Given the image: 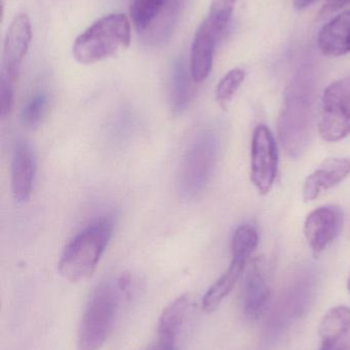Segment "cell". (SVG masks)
<instances>
[{"instance_id": "cell-1", "label": "cell", "mask_w": 350, "mask_h": 350, "mask_svg": "<svg viewBox=\"0 0 350 350\" xmlns=\"http://www.w3.org/2000/svg\"><path fill=\"white\" fill-rule=\"evenodd\" d=\"M316 84V69L306 63L298 68L285 92L277 131L286 153L293 159L301 157L310 144Z\"/></svg>"}, {"instance_id": "cell-2", "label": "cell", "mask_w": 350, "mask_h": 350, "mask_svg": "<svg viewBox=\"0 0 350 350\" xmlns=\"http://www.w3.org/2000/svg\"><path fill=\"white\" fill-rule=\"evenodd\" d=\"M132 291L133 280L127 273L108 278L97 286L78 326L77 350L102 349Z\"/></svg>"}, {"instance_id": "cell-3", "label": "cell", "mask_w": 350, "mask_h": 350, "mask_svg": "<svg viewBox=\"0 0 350 350\" xmlns=\"http://www.w3.org/2000/svg\"><path fill=\"white\" fill-rule=\"evenodd\" d=\"M131 20L123 12L98 18L78 35L72 55L82 65H92L121 55L131 44Z\"/></svg>"}, {"instance_id": "cell-4", "label": "cell", "mask_w": 350, "mask_h": 350, "mask_svg": "<svg viewBox=\"0 0 350 350\" xmlns=\"http://www.w3.org/2000/svg\"><path fill=\"white\" fill-rule=\"evenodd\" d=\"M113 220L103 217L88 224L65 247L59 261V271L70 283L92 277L113 234Z\"/></svg>"}, {"instance_id": "cell-5", "label": "cell", "mask_w": 350, "mask_h": 350, "mask_svg": "<svg viewBox=\"0 0 350 350\" xmlns=\"http://www.w3.org/2000/svg\"><path fill=\"white\" fill-rule=\"evenodd\" d=\"M219 150V139L214 131H201L192 137L179 168L178 189L184 199H195L205 191L217 164Z\"/></svg>"}, {"instance_id": "cell-6", "label": "cell", "mask_w": 350, "mask_h": 350, "mask_svg": "<svg viewBox=\"0 0 350 350\" xmlns=\"http://www.w3.org/2000/svg\"><path fill=\"white\" fill-rule=\"evenodd\" d=\"M318 131L322 139L330 143L350 135V77L337 80L325 90Z\"/></svg>"}, {"instance_id": "cell-7", "label": "cell", "mask_w": 350, "mask_h": 350, "mask_svg": "<svg viewBox=\"0 0 350 350\" xmlns=\"http://www.w3.org/2000/svg\"><path fill=\"white\" fill-rule=\"evenodd\" d=\"M232 16L209 12L195 36L190 51V75L199 83L209 77L213 68L216 47L232 22Z\"/></svg>"}, {"instance_id": "cell-8", "label": "cell", "mask_w": 350, "mask_h": 350, "mask_svg": "<svg viewBox=\"0 0 350 350\" xmlns=\"http://www.w3.org/2000/svg\"><path fill=\"white\" fill-rule=\"evenodd\" d=\"M279 166L277 142L271 129L260 124L255 129L251 147V180L257 191L266 195L275 185Z\"/></svg>"}, {"instance_id": "cell-9", "label": "cell", "mask_w": 350, "mask_h": 350, "mask_svg": "<svg viewBox=\"0 0 350 350\" xmlns=\"http://www.w3.org/2000/svg\"><path fill=\"white\" fill-rule=\"evenodd\" d=\"M345 213L339 206L326 205L310 212L304 224V234L314 255L321 254L340 234Z\"/></svg>"}, {"instance_id": "cell-10", "label": "cell", "mask_w": 350, "mask_h": 350, "mask_svg": "<svg viewBox=\"0 0 350 350\" xmlns=\"http://www.w3.org/2000/svg\"><path fill=\"white\" fill-rule=\"evenodd\" d=\"M32 39V26L26 14H18L10 23L4 39L2 71L16 80Z\"/></svg>"}, {"instance_id": "cell-11", "label": "cell", "mask_w": 350, "mask_h": 350, "mask_svg": "<svg viewBox=\"0 0 350 350\" xmlns=\"http://www.w3.org/2000/svg\"><path fill=\"white\" fill-rule=\"evenodd\" d=\"M35 176V159L30 145L18 141L12 160V189L14 200L24 204L30 199Z\"/></svg>"}, {"instance_id": "cell-12", "label": "cell", "mask_w": 350, "mask_h": 350, "mask_svg": "<svg viewBox=\"0 0 350 350\" xmlns=\"http://www.w3.org/2000/svg\"><path fill=\"white\" fill-rule=\"evenodd\" d=\"M349 174V158H333L327 160L304 181V201H314L323 191L342 183Z\"/></svg>"}, {"instance_id": "cell-13", "label": "cell", "mask_w": 350, "mask_h": 350, "mask_svg": "<svg viewBox=\"0 0 350 350\" xmlns=\"http://www.w3.org/2000/svg\"><path fill=\"white\" fill-rule=\"evenodd\" d=\"M318 44L327 57H342L350 53V8L323 27Z\"/></svg>"}, {"instance_id": "cell-14", "label": "cell", "mask_w": 350, "mask_h": 350, "mask_svg": "<svg viewBox=\"0 0 350 350\" xmlns=\"http://www.w3.org/2000/svg\"><path fill=\"white\" fill-rule=\"evenodd\" d=\"M249 258L232 255L230 263L225 273L208 290L203 298V310L205 312H213L219 308L223 300L229 295L234 286L242 275Z\"/></svg>"}, {"instance_id": "cell-15", "label": "cell", "mask_w": 350, "mask_h": 350, "mask_svg": "<svg viewBox=\"0 0 350 350\" xmlns=\"http://www.w3.org/2000/svg\"><path fill=\"white\" fill-rule=\"evenodd\" d=\"M350 334V308L336 306L329 310L318 328L322 347H334L345 342Z\"/></svg>"}, {"instance_id": "cell-16", "label": "cell", "mask_w": 350, "mask_h": 350, "mask_svg": "<svg viewBox=\"0 0 350 350\" xmlns=\"http://www.w3.org/2000/svg\"><path fill=\"white\" fill-rule=\"evenodd\" d=\"M268 299L269 289L262 269L258 265H255L249 273L245 285V314L249 318H258L264 312Z\"/></svg>"}, {"instance_id": "cell-17", "label": "cell", "mask_w": 350, "mask_h": 350, "mask_svg": "<svg viewBox=\"0 0 350 350\" xmlns=\"http://www.w3.org/2000/svg\"><path fill=\"white\" fill-rule=\"evenodd\" d=\"M191 300L188 295H181L166 306L158 325V338L176 343V338L186 321L190 310Z\"/></svg>"}, {"instance_id": "cell-18", "label": "cell", "mask_w": 350, "mask_h": 350, "mask_svg": "<svg viewBox=\"0 0 350 350\" xmlns=\"http://www.w3.org/2000/svg\"><path fill=\"white\" fill-rule=\"evenodd\" d=\"M192 94L188 72L182 62H177L173 69L170 85V105L173 113L182 114L188 108Z\"/></svg>"}, {"instance_id": "cell-19", "label": "cell", "mask_w": 350, "mask_h": 350, "mask_svg": "<svg viewBox=\"0 0 350 350\" xmlns=\"http://www.w3.org/2000/svg\"><path fill=\"white\" fill-rule=\"evenodd\" d=\"M168 0H133L129 8L132 23L138 31H144L162 12Z\"/></svg>"}, {"instance_id": "cell-20", "label": "cell", "mask_w": 350, "mask_h": 350, "mask_svg": "<svg viewBox=\"0 0 350 350\" xmlns=\"http://www.w3.org/2000/svg\"><path fill=\"white\" fill-rule=\"evenodd\" d=\"M245 78H246V73L244 70L240 68H234L227 72L220 80L217 88H216L215 94L216 100L222 108L225 109L227 104L232 102V98L238 92V88L242 86Z\"/></svg>"}, {"instance_id": "cell-21", "label": "cell", "mask_w": 350, "mask_h": 350, "mask_svg": "<svg viewBox=\"0 0 350 350\" xmlns=\"http://www.w3.org/2000/svg\"><path fill=\"white\" fill-rule=\"evenodd\" d=\"M259 236L257 230L251 226H242L234 232L232 241V255L250 258L258 246Z\"/></svg>"}, {"instance_id": "cell-22", "label": "cell", "mask_w": 350, "mask_h": 350, "mask_svg": "<svg viewBox=\"0 0 350 350\" xmlns=\"http://www.w3.org/2000/svg\"><path fill=\"white\" fill-rule=\"evenodd\" d=\"M49 108V96L45 94H35L27 102L21 113V121L27 129H35L40 124Z\"/></svg>"}, {"instance_id": "cell-23", "label": "cell", "mask_w": 350, "mask_h": 350, "mask_svg": "<svg viewBox=\"0 0 350 350\" xmlns=\"http://www.w3.org/2000/svg\"><path fill=\"white\" fill-rule=\"evenodd\" d=\"M14 82L10 76L1 72L0 75V116H8L14 106Z\"/></svg>"}, {"instance_id": "cell-24", "label": "cell", "mask_w": 350, "mask_h": 350, "mask_svg": "<svg viewBox=\"0 0 350 350\" xmlns=\"http://www.w3.org/2000/svg\"><path fill=\"white\" fill-rule=\"evenodd\" d=\"M238 0H212L209 12H218V14H234V6Z\"/></svg>"}, {"instance_id": "cell-25", "label": "cell", "mask_w": 350, "mask_h": 350, "mask_svg": "<svg viewBox=\"0 0 350 350\" xmlns=\"http://www.w3.org/2000/svg\"><path fill=\"white\" fill-rule=\"evenodd\" d=\"M349 4L350 0H326L323 12L325 14H330V12H335L337 10H342V8L349 6Z\"/></svg>"}, {"instance_id": "cell-26", "label": "cell", "mask_w": 350, "mask_h": 350, "mask_svg": "<svg viewBox=\"0 0 350 350\" xmlns=\"http://www.w3.org/2000/svg\"><path fill=\"white\" fill-rule=\"evenodd\" d=\"M144 350H176V345L174 342L158 338L155 342L152 343Z\"/></svg>"}, {"instance_id": "cell-27", "label": "cell", "mask_w": 350, "mask_h": 350, "mask_svg": "<svg viewBox=\"0 0 350 350\" xmlns=\"http://www.w3.org/2000/svg\"><path fill=\"white\" fill-rule=\"evenodd\" d=\"M316 1V0H294V6L297 10H305V8L312 6Z\"/></svg>"}, {"instance_id": "cell-28", "label": "cell", "mask_w": 350, "mask_h": 350, "mask_svg": "<svg viewBox=\"0 0 350 350\" xmlns=\"http://www.w3.org/2000/svg\"><path fill=\"white\" fill-rule=\"evenodd\" d=\"M347 343V341H345V342L334 345V347H322L320 350H349V345Z\"/></svg>"}, {"instance_id": "cell-29", "label": "cell", "mask_w": 350, "mask_h": 350, "mask_svg": "<svg viewBox=\"0 0 350 350\" xmlns=\"http://www.w3.org/2000/svg\"><path fill=\"white\" fill-rule=\"evenodd\" d=\"M347 290H349V295H350V275L349 278V281H347Z\"/></svg>"}]
</instances>
